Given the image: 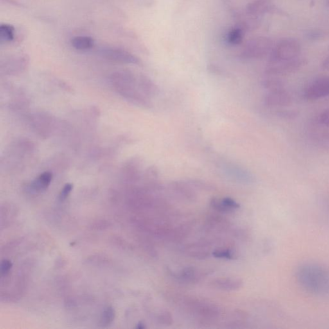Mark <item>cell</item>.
<instances>
[{"label":"cell","mask_w":329,"mask_h":329,"mask_svg":"<svg viewBox=\"0 0 329 329\" xmlns=\"http://www.w3.org/2000/svg\"><path fill=\"white\" fill-rule=\"evenodd\" d=\"M296 278L300 286L310 294H329V270L326 268L305 264L297 269Z\"/></svg>","instance_id":"obj_1"},{"label":"cell","mask_w":329,"mask_h":329,"mask_svg":"<svg viewBox=\"0 0 329 329\" xmlns=\"http://www.w3.org/2000/svg\"><path fill=\"white\" fill-rule=\"evenodd\" d=\"M111 80L116 91L128 100L144 106L148 105L145 98L135 88L134 76L130 72L120 71L112 74Z\"/></svg>","instance_id":"obj_2"},{"label":"cell","mask_w":329,"mask_h":329,"mask_svg":"<svg viewBox=\"0 0 329 329\" xmlns=\"http://www.w3.org/2000/svg\"><path fill=\"white\" fill-rule=\"evenodd\" d=\"M301 44L294 38H284L277 42L271 52L270 62H280L299 57Z\"/></svg>","instance_id":"obj_3"},{"label":"cell","mask_w":329,"mask_h":329,"mask_svg":"<svg viewBox=\"0 0 329 329\" xmlns=\"http://www.w3.org/2000/svg\"><path fill=\"white\" fill-rule=\"evenodd\" d=\"M274 48L271 39L264 36H259L250 40L243 50L241 56L243 58H260L267 54H271Z\"/></svg>","instance_id":"obj_4"},{"label":"cell","mask_w":329,"mask_h":329,"mask_svg":"<svg viewBox=\"0 0 329 329\" xmlns=\"http://www.w3.org/2000/svg\"><path fill=\"white\" fill-rule=\"evenodd\" d=\"M306 64L305 58H296L292 60L270 62L266 72L270 75L284 76L298 71Z\"/></svg>","instance_id":"obj_5"},{"label":"cell","mask_w":329,"mask_h":329,"mask_svg":"<svg viewBox=\"0 0 329 329\" xmlns=\"http://www.w3.org/2000/svg\"><path fill=\"white\" fill-rule=\"evenodd\" d=\"M99 54L106 60L123 64H140V60L134 54L117 48H105L99 50Z\"/></svg>","instance_id":"obj_6"},{"label":"cell","mask_w":329,"mask_h":329,"mask_svg":"<svg viewBox=\"0 0 329 329\" xmlns=\"http://www.w3.org/2000/svg\"><path fill=\"white\" fill-rule=\"evenodd\" d=\"M329 96V76H322L315 80L306 89L305 96L313 100Z\"/></svg>","instance_id":"obj_7"},{"label":"cell","mask_w":329,"mask_h":329,"mask_svg":"<svg viewBox=\"0 0 329 329\" xmlns=\"http://www.w3.org/2000/svg\"><path fill=\"white\" fill-rule=\"evenodd\" d=\"M28 63L29 58L26 55L15 56L2 63V71L8 75H16L26 70Z\"/></svg>","instance_id":"obj_8"},{"label":"cell","mask_w":329,"mask_h":329,"mask_svg":"<svg viewBox=\"0 0 329 329\" xmlns=\"http://www.w3.org/2000/svg\"><path fill=\"white\" fill-rule=\"evenodd\" d=\"M276 8L270 0H254L250 2L246 8L248 16L258 18L265 14L272 12Z\"/></svg>","instance_id":"obj_9"},{"label":"cell","mask_w":329,"mask_h":329,"mask_svg":"<svg viewBox=\"0 0 329 329\" xmlns=\"http://www.w3.org/2000/svg\"><path fill=\"white\" fill-rule=\"evenodd\" d=\"M266 102L270 106L283 107L292 102V96L284 89L271 91L266 98Z\"/></svg>","instance_id":"obj_10"},{"label":"cell","mask_w":329,"mask_h":329,"mask_svg":"<svg viewBox=\"0 0 329 329\" xmlns=\"http://www.w3.org/2000/svg\"><path fill=\"white\" fill-rule=\"evenodd\" d=\"M210 204L216 210L224 214L233 212L240 207V204L230 198H224L222 199L213 198L211 200Z\"/></svg>","instance_id":"obj_11"},{"label":"cell","mask_w":329,"mask_h":329,"mask_svg":"<svg viewBox=\"0 0 329 329\" xmlns=\"http://www.w3.org/2000/svg\"><path fill=\"white\" fill-rule=\"evenodd\" d=\"M211 284L220 290L233 292L240 289L242 287L243 282L238 278H220L214 280Z\"/></svg>","instance_id":"obj_12"},{"label":"cell","mask_w":329,"mask_h":329,"mask_svg":"<svg viewBox=\"0 0 329 329\" xmlns=\"http://www.w3.org/2000/svg\"><path fill=\"white\" fill-rule=\"evenodd\" d=\"M52 173L49 172V171H46V172L40 174L39 176L36 178L32 182L30 188L32 190L37 192L44 191L48 188L52 181Z\"/></svg>","instance_id":"obj_13"},{"label":"cell","mask_w":329,"mask_h":329,"mask_svg":"<svg viewBox=\"0 0 329 329\" xmlns=\"http://www.w3.org/2000/svg\"><path fill=\"white\" fill-rule=\"evenodd\" d=\"M176 278L184 283H196L202 278L199 272L194 268L187 267L184 268L178 274H175Z\"/></svg>","instance_id":"obj_14"},{"label":"cell","mask_w":329,"mask_h":329,"mask_svg":"<svg viewBox=\"0 0 329 329\" xmlns=\"http://www.w3.org/2000/svg\"><path fill=\"white\" fill-rule=\"evenodd\" d=\"M72 46L76 50L86 51L94 46L93 38L87 36H78L71 40Z\"/></svg>","instance_id":"obj_15"},{"label":"cell","mask_w":329,"mask_h":329,"mask_svg":"<svg viewBox=\"0 0 329 329\" xmlns=\"http://www.w3.org/2000/svg\"><path fill=\"white\" fill-rule=\"evenodd\" d=\"M244 31L242 27L236 26L228 32L226 40L232 46H238L242 44L244 37Z\"/></svg>","instance_id":"obj_16"},{"label":"cell","mask_w":329,"mask_h":329,"mask_svg":"<svg viewBox=\"0 0 329 329\" xmlns=\"http://www.w3.org/2000/svg\"><path fill=\"white\" fill-rule=\"evenodd\" d=\"M14 26L10 24H2L0 26V42L2 44H9L15 39Z\"/></svg>","instance_id":"obj_17"},{"label":"cell","mask_w":329,"mask_h":329,"mask_svg":"<svg viewBox=\"0 0 329 329\" xmlns=\"http://www.w3.org/2000/svg\"><path fill=\"white\" fill-rule=\"evenodd\" d=\"M116 317V312L114 308L112 307H108L102 313L101 316L100 322L102 326H108L110 325L114 320Z\"/></svg>","instance_id":"obj_18"},{"label":"cell","mask_w":329,"mask_h":329,"mask_svg":"<svg viewBox=\"0 0 329 329\" xmlns=\"http://www.w3.org/2000/svg\"><path fill=\"white\" fill-rule=\"evenodd\" d=\"M140 84L142 88L146 94H152L156 93V87L154 84L150 80L145 76H141L140 80Z\"/></svg>","instance_id":"obj_19"},{"label":"cell","mask_w":329,"mask_h":329,"mask_svg":"<svg viewBox=\"0 0 329 329\" xmlns=\"http://www.w3.org/2000/svg\"><path fill=\"white\" fill-rule=\"evenodd\" d=\"M264 84L266 88L271 90V91L284 89V82L280 78H270V80L265 81Z\"/></svg>","instance_id":"obj_20"},{"label":"cell","mask_w":329,"mask_h":329,"mask_svg":"<svg viewBox=\"0 0 329 329\" xmlns=\"http://www.w3.org/2000/svg\"><path fill=\"white\" fill-rule=\"evenodd\" d=\"M213 256L216 258L229 259V260L235 258L233 251L229 249L216 250L213 252Z\"/></svg>","instance_id":"obj_21"},{"label":"cell","mask_w":329,"mask_h":329,"mask_svg":"<svg viewBox=\"0 0 329 329\" xmlns=\"http://www.w3.org/2000/svg\"><path fill=\"white\" fill-rule=\"evenodd\" d=\"M326 34L320 30H312L306 33V37L308 40H320L325 37Z\"/></svg>","instance_id":"obj_22"},{"label":"cell","mask_w":329,"mask_h":329,"mask_svg":"<svg viewBox=\"0 0 329 329\" xmlns=\"http://www.w3.org/2000/svg\"><path fill=\"white\" fill-rule=\"evenodd\" d=\"M73 184H65L64 187H63L62 191H60V200L63 202L66 199L70 194L71 193L72 190H73Z\"/></svg>","instance_id":"obj_23"},{"label":"cell","mask_w":329,"mask_h":329,"mask_svg":"<svg viewBox=\"0 0 329 329\" xmlns=\"http://www.w3.org/2000/svg\"><path fill=\"white\" fill-rule=\"evenodd\" d=\"M160 323L164 325H170L172 323V318L168 312H163L158 317Z\"/></svg>","instance_id":"obj_24"},{"label":"cell","mask_w":329,"mask_h":329,"mask_svg":"<svg viewBox=\"0 0 329 329\" xmlns=\"http://www.w3.org/2000/svg\"><path fill=\"white\" fill-rule=\"evenodd\" d=\"M12 267V264L8 260H4L1 264V274L2 276H6Z\"/></svg>","instance_id":"obj_25"},{"label":"cell","mask_w":329,"mask_h":329,"mask_svg":"<svg viewBox=\"0 0 329 329\" xmlns=\"http://www.w3.org/2000/svg\"><path fill=\"white\" fill-rule=\"evenodd\" d=\"M319 122L321 124L329 128V109L325 110L319 116Z\"/></svg>","instance_id":"obj_26"},{"label":"cell","mask_w":329,"mask_h":329,"mask_svg":"<svg viewBox=\"0 0 329 329\" xmlns=\"http://www.w3.org/2000/svg\"><path fill=\"white\" fill-rule=\"evenodd\" d=\"M279 114H280V116H282L283 118L287 119L294 118L298 116V112L294 111H284L281 112Z\"/></svg>","instance_id":"obj_27"},{"label":"cell","mask_w":329,"mask_h":329,"mask_svg":"<svg viewBox=\"0 0 329 329\" xmlns=\"http://www.w3.org/2000/svg\"><path fill=\"white\" fill-rule=\"evenodd\" d=\"M322 67L326 70H329V55L324 60L323 63H322Z\"/></svg>","instance_id":"obj_28"},{"label":"cell","mask_w":329,"mask_h":329,"mask_svg":"<svg viewBox=\"0 0 329 329\" xmlns=\"http://www.w3.org/2000/svg\"><path fill=\"white\" fill-rule=\"evenodd\" d=\"M136 328H145V326H144V325L142 323H141V322H140V323L138 324V326H137Z\"/></svg>","instance_id":"obj_29"},{"label":"cell","mask_w":329,"mask_h":329,"mask_svg":"<svg viewBox=\"0 0 329 329\" xmlns=\"http://www.w3.org/2000/svg\"><path fill=\"white\" fill-rule=\"evenodd\" d=\"M326 4H328V6L329 8V0H326Z\"/></svg>","instance_id":"obj_30"}]
</instances>
